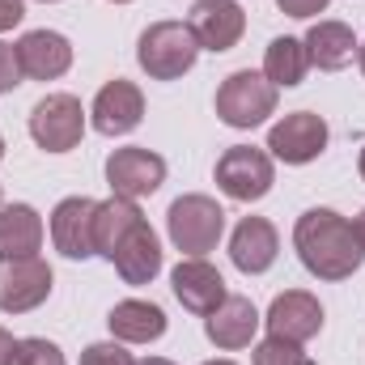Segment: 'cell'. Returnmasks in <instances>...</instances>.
I'll list each match as a JSON object with an SVG mask.
<instances>
[{
    "label": "cell",
    "instance_id": "cell-27",
    "mask_svg": "<svg viewBox=\"0 0 365 365\" xmlns=\"http://www.w3.org/2000/svg\"><path fill=\"white\" fill-rule=\"evenodd\" d=\"M26 81L21 60H17V43H0V93H13Z\"/></svg>",
    "mask_w": 365,
    "mask_h": 365
},
{
    "label": "cell",
    "instance_id": "cell-24",
    "mask_svg": "<svg viewBox=\"0 0 365 365\" xmlns=\"http://www.w3.org/2000/svg\"><path fill=\"white\" fill-rule=\"evenodd\" d=\"M4 365H68V357L60 353V344L43 336H26V340H13V353L4 357Z\"/></svg>",
    "mask_w": 365,
    "mask_h": 365
},
{
    "label": "cell",
    "instance_id": "cell-1",
    "mask_svg": "<svg viewBox=\"0 0 365 365\" xmlns=\"http://www.w3.org/2000/svg\"><path fill=\"white\" fill-rule=\"evenodd\" d=\"M293 251L302 268L319 280H349L361 268L365 251L353 234V221L336 208H310L293 225Z\"/></svg>",
    "mask_w": 365,
    "mask_h": 365
},
{
    "label": "cell",
    "instance_id": "cell-37",
    "mask_svg": "<svg viewBox=\"0 0 365 365\" xmlns=\"http://www.w3.org/2000/svg\"><path fill=\"white\" fill-rule=\"evenodd\" d=\"M110 4H132V0H110Z\"/></svg>",
    "mask_w": 365,
    "mask_h": 365
},
{
    "label": "cell",
    "instance_id": "cell-5",
    "mask_svg": "<svg viewBox=\"0 0 365 365\" xmlns=\"http://www.w3.org/2000/svg\"><path fill=\"white\" fill-rule=\"evenodd\" d=\"M86 136V106L73 93H47L30 110V140L43 153H73Z\"/></svg>",
    "mask_w": 365,
    "mask_h": 365
},
{
    "label": "cell",
    "instance_id": "cell-32",
    "mask_svg": "<svg viewBox=\"0 0 365 365\" xmlns=\"http://www.w3.org/2000/svg\"><path fill=\"white\" fill-rule=\"evenodd\" d=\"M136 365H175V361H166V357H145V361H136Z\"/></svg>",
    "mask_w": 365,
    "mask_h": 365
},
{
    "label": "cell",
    "instance_id": "cell-33",
    "mask_svg": "<svg viewBox=\"0 0 365 365\" xmlns=\"http://www.w3.org/2000/svg\"><path fill=\"white\" fill-rule=\"evenodd\" d=\"M357 64H361V73H365V43L357 47Z\"/></svg>",
    "mask_w": 365,
    "mask_h": 365
},
{
    "label": "cell",
    "instance_id": "cell-35",
    "mask_svg": "<svg viewBox=\"0 0 365 365\" xmlns=\"http://www.w3.org/2000/svg\"><path fill=\"white\" fill-rule=\"evenodd\" d=\"M204 365H234V361H225V357H217V361H204Z\"/></svg>",
    "mask_w": 365,
    "mask_h": 365
},
{
    "label": "cell",
    "instance_id": "cell-11",
    "mask_svg": "<svg viewBox=\"0 0 365 365\" xmlns=\"http://www.w3.org/2000/svg\"><path fill=\"white\" fill-rule=\"evenodd\" d=\"M264 323H268V336H276V340L306 344V340H314L323 331V306L306 289H284V293L272 297Z\"/></svg>",
    "mask_w": 365,
    "mask_h": 365
},
{
    "label": "cell",
    "instance_id": "cell-2",
    "mask_svg": "<svg viewBox=\"0 0 365 365\" xmlns=\"http://www.w3.org/2000/svg\"><path fill=\"white\" fill-rule=\"evenodd\" d=\"M200 60V43L187 21H153L136 38V64L149 73V81H179Z\"/></svg>",
    "mask_w": 365,
    "mask_h": 365
},
{
    "label": "cell",
    "instance_id": "cell-10",
    "mask_svg": "<svg viewBox=\"0 0 365 365\" xmlns=\"http://www.w3.org/2000/svg\"><path fill=\"white\" fill-rule=\"evenodd\" d=\"M187 26H191L200 51H217V56H221V51H230V47L242 43V34H247V13H242L238 0H195Z\"/></svg>",
    "mask_w": 365,
    "mask_h": 365
},
{
    "label": "cell",
    "instance_id": "cell-19",
    "mask_svg": "<svg viewBox=\"0 0 365 365\" xmlns=\"http://www.w3.org/2000/svg\"><path fill=\"white\" fill-rule=\"evenodd\" d=\"M110 264H115V272L123 276V284H153V276L162 272V242H158L153 225L140 221L119 242V251L110 255Z\"/></svg>",
    "mask_w": 365,
    "mask_h": 365
},
{
    "label": "cell",
    "instance_id": "cell-30",
    "mask_svg": "<svg viewBox=\"0 0 365 365\" xmlns=\"http://www.w3.org/2000/svg\"><path fill=\"white\" fill-rule=\"evenodd\" d=\"M9 353H13V336L0 327V365H4V357H9Z\"/></svg>",
    "mask_w": 365,
    "mask_h": 365
},
{
    "label": "cell",
    "instance_id": "cell-29",
    "mask_svg": "<svg viewBox=\"0 0 365 365\" xmlns=\"http://www.w3.org/2000/svg\"><path fill=\"white\" fill-rule=\"evenodd\" d=\"M21 17H26V4L21 0H0V34L13 30V26H21Z\"/></svg>",
    "mask_w": 365,
    "mask_h": 365
},
{
    "label": "cell",
    "instance_id": "cell-12",
    "mask_svg": "<svg viewBox=\"0 0 365 365\" xmlns=\"http://www.w3.org/2000/svg\"><path fill=\"white\" fill-rule=\"evenodd\" d=\"M140 119H145V93H140V86H132L123 77L106 81L90 106V123L102 136H128L140 128Z\"/></svg>",
    "mask_w": 365,
    "mask_h": 365
},
{
    "label": "cell",
    "instance_id": "cell-20",
    "mask_svg": "<svg viewBox=\"0 0 365 365\" xmlns=\"http://www.w3.org/2000/svg\"><path fill=\"white\" fill-rule=\"evenodd\" d=\"M302 43H306L310 64L323 68V73H340V68H349V64L357 60V47H361V38H357L353 26H344V21H314V26L306 30Z\"/></svg>",
    "mask_w": 365,
    "mask_h": 365
},
{
    "label": "cell",
    "instance_id": "cell-39",
    "mask_svg": "<svg viewBox=\"0 0 365 365\" xmlns=\"http://www.w3.org/2000/svg\"><path fill=\"white\" fill-rule=\"evenodd\" d=\"M43 4H56V0H43Z\"/></svg>",
    "mask_w": 365,
    "mask_h": 365
},
{
    "label": "cell",
    "instance_id": "cell-25",
    "mask_svg": "<svg viewBox=\"0 0 365 365\" xmlns=\"http://www.w3.org/2000/svg\"><path fill=\"white\" fill-rule=\"evenodd\" d=\"M251 365H314V361L302 353V344L268 336V340H259V344H255V357H251Z\"/></svg>",
    "mask_w": 365,
    "mask_h": 365
},
{
    "label": "cell",
    "instance_id": "cell-13",
    "mask_svg": "<svg viewBox=\"0 0 365 365\" xmlns=\"http://www.w3.org/2000/svg\"><path fill=\"white\" fill-rule=\"evenodd\" d=\"M93 212L98 200L90 195H68L51 208V242L64 259H90L93 251Z\"/></svg>",
    "mask_w": 365,
    "mask_h": 365
},
{
    "label": "cell",
    "instance_id": "cell-28",
    "mask_svg": "<svg viewBox=\"0 0 365 365\" xmlns=\"http://www.w3.org/2000/svg\"><path fill=\"white\" fill-rule=\"evenodd\" d=\"M327 4L331 0H276V9L280 13H289V17H319V13H327Z\"/></svg>",
    "mask_w": 365,
    "mask_h": 365
},
{
    "label": "cell",
    "instance_id": "cell-38",
    "mask_svg": "<svg viewBox=\"0 0 365 365\" xmlns=\"http://www.w3.org/2000/svg\"><path fill=\"white\" fill-rule=\"evenodd\" d=\"M0 204H4V187H0Z\"/></svg>",
    "mask_w": 365,
    "mask_h": 365
},
{
    "label": "cell",
    "instance_id": "cell-18",
    "mask_svg": "<svg viewBox=\"0 0 365 365\" xmlns=\"http://www.w3.org/2000/svg\"><path fill=\"white\" fill-rule=\"evenodd\" d=\"M106 327H110V340H119V344H153L166 336V310L158 302L128 297V302L110 306Z\"/></svg>",
    "mask_w": 365,
    "mask_h": 365
},
{
    "label": "cell",
    "instance_id": "cell-21",
    "mask_svg": "<svg viewBox=\"0 0 365 365\" xmlns=\"http://www.w3.org/2000/svg\"><path fill=\"white\" fill-rule=\"evenodd\" d=\"M145 221L140 204L136 200H123V195H110V200H98V212H93V251L102 259H110L119 251V242Z\"/></svg>",
    "mask_w": 365,
    "mask_h": 365
},
{
    "label": "cell",
    "instance_id": "cell-14",
    "mask_svg": "<svg viewBox=\"0 0 365 365\" xmlns=\"http://www.w3.org/2000/svg\"><path fill=\"white\" fill-rule=\"evenodd\" d=\"M280 255V234L268 217H242L230 234V259L242 276H264Z\"/></svg>",
    "mask_w": 365,
    "mask_h": 365
},
{
    "label": "cell",
    "instance_id": "cell-9",
    "mask_svg": "<svg viewBox=\"0 0 365 365\" xmlns=\"http://www.w3.org/2000/svg\"><path fill=\"white\" fill-rule=\"evenodd\" d=\"M162 182H166V158L145 149V145H128V149H115L106 158V187H110V195L145 200Z\"/></svg>",
    "mask_w": 365,
    "mask_h": 365
},
{
    "label": "cell",
    "instance_id": "cell-34",
    "mask_svg": "<svg viewBox=\"0 0 365 365\" xmlns=\"http://www.w3.org/2000/svg\"><path fill=\"white\" fill-rule=\"evenodd\" d=\"M357 170H361V179H365V149H361V158H357Z\"/></svg>",
    "mask_w": 365,
    "mask_h": 365
},
{
    "label": "cell",
    "instance_id": "cell-4",
    "mask_svg": "<svg viewBox=\"0 0 365 365\" xmlns=\"http://www.w3.org/2000/svg\"><path fill=\"white\" fill-rule=\"evenodd\" d=\"M268 115H276V86L264 73L238 68L217 86V119L225 128L251 132V128L268 123Z\"/></svg>",
    "mask_w": 365,
    "mask_h": 365
},
{
    "label": "cell",
    "instance_id": "cell-6",
    "mask_svg": "<svg viewBox=\"0 0 365 365\" xmlns=\"http://www.w3.org/2000/svg\"><path fill=\"white\" fill-rule=\"evenodd\" d=\"M217 187L238 200V204H255L272 191L276 182V162L268 149H255V145H230L221 158H217Z\"/></svg>",
    "mask_w": 365,
    "mask_h": 365
},
{
    "label": "cell",
    "instance_id": "cell-16",
    "mask_svg": "<svg viewBox=\"0 0 365 365\" xmlns=\"http://www.w3.org/2000/svg\"><path fill=\"white\" fill-rule=\"evenodd\" d=\"M17 60L30 81H60L73 68V43L60 30H30L17 38Z\"/></svg>",
    "mask_w": 365,
    "mask_h": 365
},
{
    "label": "cell",
    "instance_id": "cell-22",
    "mask_svg": "<svg viewBox=\"0 0 365 365\" xmlns=\"http://www.w3.org/2000/svg\"><path fill=\"white\" fill-rule=\"evenodd\" d=\"M43 247V217L30 204H0V259H26Z\"/></svg>",
    "mask_w": 365,
    "mask_h": 365
},
{
    "label": "cell",
    "instance_id": "cell-23",
    "mask_svg": "<svg viewBox=\"0 0 365 365\" xmlns=\"http://www.w3.org/2000/svg\"><path fill=\"white\" fill-rule=\"evenodd\" d=\"M306 73H310V56H306V43H302V38L280 34V38L268 43V51H264V77L272 81L276 90L302 86Z\"/></svg>",
    "mask_w": 365,
    "mask_h": 365
},
{
    "label": "cell",
    "instance_id": "cell-31",
    "mask_svg": "<svg viewBox=\"0 0 365 365\" xmlns=\"http://www.w3.org/2000/svg\"><path fill=\"white\" fill-rule=\"evenodd\" d=\"M353 234H357V242H361V251H365V208H361V217L353 221Z\"/></svg>",
    "mask_w": 365,
    "mask_h": 365
},
{
    "label": "cell",
    "instance_id": "cell-3",
    "mask_svg": "<svg viewBox=\"0 0 365 365\" xmlns=\"http://www.w3.org/2000/svg\"><path fill=\"white\" fill-rule=\"evenodd\" d=\"M166 234L175 242V251H182L187 259H204L208 251H217L221 234H225V208L212 195H179L166 212Z\"/></svg>",
    "mask_w": 365,
    "mask_h": 365
},
{
    "label": "cell",
    "instance_id": "cell-36",
    "mask_svg": "<svg viewBox=\"0 0 365 365\" xmlns=\"http://www.w3.org/2000/svg\"><path fill=\"white\" fill-rule=\"evenodd\" d=\"M0 158H4V136H0Z\"/></svg>",
    "mask_w": 365,
    "mask_h": 365
},
{
    "label": "cell",
    "instance_id": "cell-7",
    "mask_svg": "<svg viewBox=\"0 0 365 365\" xmlns=\"http://www.w3.org/2000/svg\"><path fill=\"white\" fill-rule=\"evenodd\" d=\"M327 140H331V128H327L323 115H314V110H293V115H284L280 123H272V132H268V153H272L276 162H284V166H310L314 158H323Z\"/></svg>",
    "mask_w": 365,
    "mask_h": 365
},
{
    "label": "cell",
    "instance_id": "cell-26",
    "mask_svg": "<svg viewBox=\"0 0 365 365\" xmlns=\"http://www.w3.org/2000/svg\"><path fill=\"white\" fill-rule=\"evenodd\" d=\"M81 365H136V357L119 340H98L81 353Z\"/></svg>",
    "mask_w": 365,
    "mask_h": 365
},
{
    "label": "cell",
    "instance_id": "cell-15",
    "mask_svg": "<svg viewBox=\"0 0 365 365\" xmlns=\"http://www.w3.org/2000/svg\"><path fill=\"white\" fill-rule=\"evenodd\" d=\"M170 289H175V297L182 302V310H191L200 319H208L230 297L225 276L217 272L208 259H179V268L170 272Z\"/></svg>",
    "mask_w": 365,
    "mask_h": 365
},
{
    "label": "cell",
    "instance_id": "cell-17",
    "mask_svg": "<svg viewBox=\"0 0 365 365\" xmlns=\"http://www.w3.org/2000/svg\"><path fill=\"white\" fill-rule=\"evenodd\" d=\"M259 310H255V302L251 297H238V293H230L208 319H204V336L217 344V349H225V353H234V349H247L251 340H255V331H259Z\"/></svg>",
    "mask_w": 365,
    "mask_h": 365
},
{
    "label": "cell",
    "instance_id": "cell-8",
    "mask_svg": "<svg viewBox=\"0 0 365 365\" xmlns=\"http://www.w3.org/2000/svg\"><path fill=\"white\" fill-rule=\"evenodd\" d=\"M56 272L43 255L26 259H0V310L4 314H30L51 297Z\"/></svg>",
    "mask_w": 365,
    "mask_h": 365
}]
</instances>
